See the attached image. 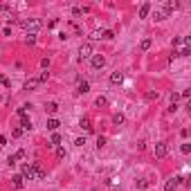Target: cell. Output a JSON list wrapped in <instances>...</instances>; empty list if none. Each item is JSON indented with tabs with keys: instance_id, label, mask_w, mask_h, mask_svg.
Segmentation results:
<instances>
[{
	"instance_id": "30bf717a",
	"label": "cell",
	"mask_w": 191,
	"mask_h": 191,
	"mask_svg": "<svg viewBox=\"0 0 191 191\" xmlns=\"http://www.w3.org/2000/svg\"><path fill=\"white\" fill-rule=\"evenodd\" d=\"M178 7H180V2H175V0H169V2H166V7H164V14L169 16L171 11H175Z\"/></svg>"
},
{
	"instance_id": "e0dca14e",
	"label": "cell",
	"mask_w": 191,
	"mask_h": 191,
	"mask_svg": "<svg viewBox=\"0 0 191 191\" xmlns=\"http://www.w3.org/2000/svg\"><path fill=\"white\" fill-rule=\"evenodd\" d=\"M121 81H124V74L121 72H113L110 74V83H121Z\"/></svg>"
},
{
	"instance_id": "603a6c76",
	"label": "cell",
	"mask_w": 191,
	"mask_h": 191,
	"mask_svg": "<svg viewBox=\"0 0 191 191\" xmlns=\"http://www.w3.org/2000/svg\"><path fill=\"white\" fill-rule=\"evenodd\" d=\"M25 43L34 45V43H36V34H34V32H27V36H25Z\"/></svg>"
},
{
	"instance_id": "f546056e",
	"label": "cell",
	"mask_w": 191,
	"mask_h": 191,
	"mask_svg": "<svg viewBox=\"0 0 191 191\" xmlns=\"http://www.w3.org/2000/svg\"><path fill=\"white\" fill-rule=\"evenodd\" d=\"M56 158H59V160H63V158H65V148H56Z\"/></svg>"
},
{
	"instance_id": "3957f363",
	"label": "cell",
	"mask_w": 191,
	"mask_h": 191,
	"mask_svg": "<svg viewBox=\"0 0 191 191\" xmlns=\"http://www.w3.org/2000/svg\"><path fill=\"white\" fill-rule=\"evenodd\" d=\"M166 153H169V146H166L164 142L155 144V158H166Z\"/></svg>"
},
{
	"instance_id": "83f0119b",
	"label": "cell",
	"mask_w": 191,
	"mask_h": 191,
	"mask_svg": "<svg viewBox=\"0 0 191 191\" xmlns=\"http://www.w3.org/2000/svg\"><path fill=\"white\" fill-rule=\"evenodd\" d=\"M189 54H191V47H182L178 52V56H189Z\"/></svg>"
},
{
	"instance_id": "5b68a950",
	"label": "cell",
	"mask_w": 191,
	"mask_h": 191,
	"mask_svg": "<svg viewBox=\"0 0 191 191\" xmlns=\"http://www.w3.org/2000/svg\"><path fill=\"white\" fill-rule=\"evenodd\" d=\"M23 158H25V151L20 148V151H16L14 155H9V158H7V164L14 166V164H18V160H23Z\"/></svg>"
},
{
	"instance_id": "44dd1931",
	"label": "cell",
	"mask_w": 191,
	"mask_h": 191,
	"mask_svg": "<svg viewBox=\"0 0 191 191\" xmlns=\"http://www.w3.org/2000/svg\"><path fill=\"white\" fill-rule=\"evenodd\" d=\"M83 14H88L85 7H72V16H83Z\"/></svg>"
},
{
	"instance_id": "277c9868",
	"label": "cell",
	"mask_w": 191,
	"mask_h": 191,
	"mask_svg": "<svg viewBox=\"0 0 191 191\" xmlns=\"http://www.w3.org/2000/svg\"><path fill=\"white\" fill-rule=\"evenodd\" d=\"M79 56L81 59H88V56H92V43H83L79 47Z\"/></svg>"
},
{
	"instance_id": "ffe728a7",
	"label": "cell",
	"mask_w": 191,
	"mask_h": 191,
	"mask_svg": "<svg viewBox=\"0 0 191 191\" xmlns=\"http://www.w3.org/2000/svg\"><path fill=\"white\" fill-rule=\"evenodd\" d=\"M113 124H115V126H121V124H124V115H121V113L113 115Z\"/></svg>"
},
{
	"instance_id": "9a60e30c",
	"label": "cell",
	"mask_w": 191,
	"mask_h": 191,
	"mask_svg": "<svg viewBox=\"0 0 191 191\" xmlns=\"http://www.w3.org/2000/svg\"><path fill=\"white\" fill-rule=\"evenodd\" d=\"M97 38H103V40H110V38H115V32L113 30H103L101 34H99V36H97Z\"/></svg>"
},
{
	"instance_id": "7c38bea8",
	"label": "cell",
	"mask_w": 191,
	"mask_h": 191,
	"mask_svg": "<svg viewBox=\"0 0 191 191\" xmlns=\"http://www.w3.org/2000/svg\"><path fill=\"white\" fill-rule=\"evenodd\" d=\"M88 90H90V83H88V81H79V85H77V92H79V95H85Z\"/></svg>"
},
{
	"instance_id": "4316f807",
	"label": "cell",
	"mask_w": 191,
	"mask_h": 191,
	"mask_svg": "<svg viewBox=\"0 0 191 191\" xmlns=\"http://www.w3.org/2000/svg\"><path fill=\"white\" fill-rule=\"evenodd\" d=\"M97 106H108V99H106V97H97Z\"/></svg>"
},
{
	"instance_id": "484cf974",
	"label": "cell",
	"mask_w": 191,
	"mask_h": 191,
	"mask_svg": "<svg viewBox=\"0 0 191 191\" xmlns=\"http://www.w3.org/2000/svg\"><path fill=\"white\" fill-rule=\"evenodd\" d=\"M151 45H153V40H151V38H144L142 43H140V47H142V50H148Z\"/></svg>"
},
{
	"instance_id": "d6986e66",
	"label": "cell",
	"mask_w": 191,
	"mask_h": 191,
	"mask_svg": "<svg viewBox=\"0 0 191 191\" xmlns=\"http://www.w3.org/2000/svg\"><path fill=\"white\" fill-rule=\"evenodd\" d=\"M45 110H47L50 115H54L56 110H59V106H56V103H54V101H50V103H45Z\"/></svg>"
},
{
	"instance_id": "7402d4cb",
	"label": "cell",
	"mask_w": 191,
	"mask_h": 191,
	"mask_svg": "<svg viewBox=\"0 0 191 191\" xmlns=\"http://www.w3.org/2000/svg\"><path fill=\"white\" fill-rule=\"evenodd\" d=\"M56 144H61V135H59V133H52V140H50V146H56Z\"/></svg>"
},
{
	"instance_id": "e575fe53",
	"label": "cell",
	"mask_w": 191,
	"mask_h": 191,
	"mask_svg": "<svg viewBox=\"0 0 191 191\" xmlns=\"http://www.w3.org/2000/svg\"><path fill=\"white\" fill-rule=\"evenodd\" d=\"M103 144H106V137H101V135H99V137H97V146H99V148H101V146H103Z\"/></svg>"
},
{
	"instance_id": "d4e9b609",
	"label": "cell",
	"mask_w": 191,
	"mask_h": 191,
	"mask_svg": "<svg viewBox=\"0 0 191 191\" xmlns=\"http://www.w3.org/2000/svg\"><path fill=\"white\" fill-rule=\"evenodd\" d=\"M153 18H155V20H164V18H166V14H164V9H160V11H155V14H153Z\"/></svg>"
},
{
	"instance_id": "74e56055",
	"label": "cell",
	"mask_w": 191,
	"mask_h": 191,
	"mask_svg": "<svg viewBox=\"0 0 191 191\" xmlns=\"http://www.w3.org/2000/svg\"><path fill=\"white\" fill-rule=\"evenodd\" d=\"M40 65H43L45 70H47V68H50V59H43V61H40Z\"/></svg>"
},
{
	"instance_id": "5bb4252c",
	"label": "cell",
	"mask_w": 191,
	"mask_h": 191,
	"mask_svg": "<svg viewBox=\"0 0 191 191\" xmlns=\"http://www.w3.org/2000/svg\"><path fill=\"white\" fill-rule=\"evenodd\" d=\"M79 126H81V128H83L85 133H90V130H92V124H90V119H88V117L81 119V121H79Z\"/></svg>"
},
{
	"instance_id": "7a4b0ae2",
	"label": "cell",
	"mask_w": 191,
	"mask_h": 191,
	"mask_svg": "<svg viewBox=\"0 0 191 191\" xmlns=\"http://www.w3.org/2000/svg\"><path fill=\"white\" fill-rule=\"evenodd\" d=\"M90 65L95 68V70H101V68L106 65V59H103L101 54H92V59H90Z\"/></svg>"
},
{
	"instance_id": "d590c367",
	"label": "cell",
	"mask_w": 191,
	"mask_h": 191,
	"mask_svg": "<svg viewBox=\"0 0 191 191\" xmlns=\"http://www.w3.org/2000/svg\"><path fill=\"white\" fill-rule=\"evenodd\" d=\"M189 95H191L189 90H182V92H180V99H189Z\"/></svg>"
},
{
	"instance_id": "9c48e42d",
	"label": "cell",
	"mask_w": 191,
	"mask_h": 191,
	"mask_svg": "<svg viewBox=\"0 0 191 191\" xmlns=\"http://www.w3.org/2000/svg\"><path fill=\"white\" fill-rule=\"evenodd\" d=\"M11 184H14V189H23L25 187V178L23 175H14L11 178Z\"/></svg>"
},
{
	"instance_id": "2e32d148",
	"label": "cell",
	"mask_w": 191,
	"mask_h": 191,
	"mask_svg": "<svg viewBox=\"0 0 191 191\" xmlns=\"http://www.w3.org/2000/svg\"><path fill=\"white\" fill-rule=\"evenodd\" d=\"M20 128H23V130H30V128H32V121H30L27 115H25V117H20Z\"/></svg>"
},
{
	"instance_id": "cb8c5ba5",
	"label": "cell",
	"mask_w": 191,
	"mask_h": 191,
	"mask_svg": "<svg viewBox=\"0 0 191 191\" xmlns=\"http://www.w3.org/2000/svg\"><path fill=\"white\" fill-rule=\"evenodd\" d=\"M137 189H148V180L146 178H140V180H137Z\"/></svg>"
},
{
	"instance_id": "1f68e13d",
	"label": "cell",
	"mask_w": 191,
	"mask_h": 191,
	"mask_svg": "<svg viewBox=\"0 0 191 191\" xmlns=\"http://www.w3.org/2000/svg\"><path fill=\"white\" fill-rule=\"evenodd\" d=\"M23 135V128H20V126H18V128H14V130H11V137H20Z\"/></svg>"
},
{
	"instance_id": "f1b7e54d",
	"label": "cell",
	"mask_w": 191,
	"mask_h": 191,
	"mask_svg": "<svg viewBox=\"0 0 191 191\" xmlns=\"http://www.w3.org/2000/svg\"><path fill=\"white\" fill-rule=\"evenodd\" d=\"M0 83H2V85H5V88H9V85H11V83H9V79H7V77H5V74H0Z\"/></svg>"
},
{
	"instance_id": "4fadbf2b",
	"label": "cell",
	"mask_w": 191,
	"mask_h": 191,
	"mask_svg": "<svg viewBox=\"0 0 191 191\" xmlns=\"http://www.w3.org/2000/svg\"><path fill=\"white\" fill-rule=\"evenodd\" d=\"M148 11H151V2H144L142 7H140V18H146Z\"/></svg>"
},
{
	"instance_id": "8fae6325",
	"label": "cell",
	"mask_w": 191,
	"mask_h": 191,
	"mask_svg": "<svg viewBox=\"0 0 191 191\" xmlns=\"http://www.w3.org/2000/svg\"><path fill=\"white\" fill-rule=\"evenodd\" d=\"M38 85H43L38 79H27V83H25V90H36Z\"/></svg>"
},
{
	"instance_id": "ba28073f",
	"label": "cell",
	"mask_w": 191,
	"mask_h": 191,
	"mask_svg": "<svg viewBox=\"0 0 191 191\" xmlns=\"http://www.w3.org/2000/svg\"><path fill=\"white\" fill-rule=\"evenodd\" d=\"M34 178H38V180H40V178H45V171H43V166H40V162H34Z\"/></svg>"
},
{
	"instance_id": "8d00e7d4",
	"label": "cell",
	"mask_w": 191,
	"mask_h": 191,
	"mask_svg": "<svg viewBox=\"0 0 191 191\" xmlns=\"http://www.w3.org/2000/svg\"><path fill=\"white\" fill-rule=\"evenodd\" d=\"M178 99H180V95H178V92H173V95H171V103H175Z\"/></svg>"
},
{
	"instance_id": "4dcf8cb0",
	"label": "cell",
	"mask_w": 191,
	"mask_h": 191,
	"mask_svg": "<svg viewBox=\"0 0 191 191\" xmlns=\"http://www.w3.org/2000/svg\"><path fill=\"white\" fill-rule=\"evenodd\" d=\"M180 151H182L184 155H187V153H191V144H182V146H180Z\"/></svg>"
},
{
	"instance_id": "8992f818",
	"label": "cell",
	"mask_w": 191,
	"mask_h": 191,
	"mask_svg": "<svg viewBox=\"0 0 191 191\" xmlns=\"http://www.w3.org/2000/svg\"><path fill=\"white\" fill-rule=\"evenodd\" d=\"M180 182H182V178H180V175L171 178V180L164 184V191H175V189H178V184H180Z\"/></svg>"
},
{
	"instance_id": "f35d334b",
	"label": "cell",
	"mask_w": 191,
	"mask_h": 191,
	"mask_svg": "<svg viewBox=\"0 0 191 191\" xmlns=\"http://www.w3.org/2000/svg\"><path fill=\"white\" fill-rule=\"evenodd\" d=\"M74 144H77V146H83V144H85V137H79V140L74 142Z\"/></svg>"
},
{
	"instance_id": "ac0fdd59",
	"label": "cell",
	"mask_w": 191,
	"mask_h": 191,
	"mask_svg": "<svg viewBox=\"0 0 191 191\" xmlns=\"http://www.w3.org/2000/svg\"><path fill=\"white\" fill-rule=\"evenodd\" d=\"M59 119H47V130H54L56 133V128H59Z\"/></svg>"
},
{
	"instance_id": "ab89813d",
	"label": "cell",
	"mask_w": 191,
	"mask_h": 191,
	"mask_svg": "<svg viewBox=\"0 0 191 191\" xmlns=\"http://www.w3.org/2000/svg\"><path fill=\"white\" fill-rule=\"evenodd\" d=\"M2 144H7V137H5V135H0V146H2Z\"/></svg>"
},
{
	"instance_id": "836d02e7",
	"label": "cell",
	"mask_w": 191,
	"mask_h": 191,
	"mask_svg": "<svg viewBox=\"0 0 191 191\" xmlns=\"http://www.w3.org/2000/svg\"><path fill=\"white\" fill-rule=\"evenodd\" d=\"M50 79V72H43V74H40V77H38V81H40V83H45V81H47Z\"/></svg>"
},
{
	"instance_id": "6da1fadb",
	"label": "cell",
	"mask_w": 191,
	"mask_h": 191,
	"mask_svg": "<svg viewBox=\"0 0 191 191\" xmlns=\"http://www.w3.org/2000/svg\"><path fill=\"white\" fill-rule=\"evenodd\" d=\"M20 27H23V30H27V32H34V34H36V30L40 27V20H38V18H30V20H20Z\"/></svg>"
},
{
	"instance_id": "52a82bcc",
	"label": "cell",
	"mask_w": 191,
	"mask_h": 191,
	"mask_svg": "<svg viewBox=\"0 0 191 191\" xmlns=\"http://www.w3.org/2000/svg\"><path fill=\"white\" fill-rule=\"evenodd\" d=\"M25 180H34V166L32 164H23V173H20Z\"/></svg>"
},
{
	"instance_id": "d6a6232c",
	"label": "cell",
	"mask_w": 191,
	"mask_h": 191,
	"mask_svg": "<svg viewBox=\"0 0 191 191\" xmlns=\"http://www.w3.org/2000/svg\"><path fill=\"white\" fill-rule=\"evenodd\" d=\"M2 14H11V9L7 7V5H0V16H2Z\"/></svg>"
}]
</instances>
